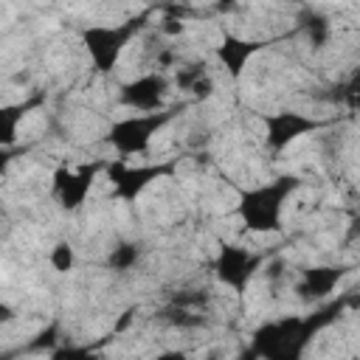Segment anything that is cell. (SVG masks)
<instances>
[{"label":"cell","mask_w":360,"mask_h":360,"mask_svg":"<svg viewBox=\"0 0 360 360\" xmlns=\"http://www.w3.org/2000/svg\"><path fill=\"white\" fill-rule=\"evenodd\" d=\"M186 110V104H163L160 110H149V112H138V115H127L121 121H115L107 135L104 143H110L118 155H141L149 149L152 135H158L172 118H177Z\"/></svg>","instance_id":"obj_4"},{"label":"cell","mask_w":360,"mask_h":360,"mask_svg":"<svg viewBox=\"0 0 360 360\" xmlns=\"http://www.w3.org/2000/svg\"><path fill=\"white\" fill-rule=\"evenodd\" d=\"M104 172L112 186V197L124 202H135L155 180L174 172V160H160V163H146V166H127L124 160H115V163H107Z\"/></svg>","instance_id":"obj_5"},{"label":"cell","mask_w":360,"mask_h":360,"mask_svg":"<svg viewBox=\"0 0 360 360\" xmlns=\"http://www.w3.org/2000/svg\"><path fill=\"white\" fill-rule=\"evenodd\" d=\"M346 276L343 267H309L304 270V278L298 284V295L301 298H321V295H329L338 281Z\"/></svg>","instance_id":"obj_11"},{"label":"cell","mask_w":360,"mask_h":360,"mask_svg":"<svg viewBox=\"0 0 360 360\" xmlns=\"http://www.w3.org/2000/svg\"><path fill=\"white\" fill-rule=\"evenodd\" d=\"M146 20H149V14L143 11V14L127 17V20L112 22V25H87L82 31V42H84V48L90 53L93 68L98 73H110L118 65V59L127 51V45L143 31Z\"/></svg>","instance_id":"obj_3"},{"label":"cell","mask_w":360,"mask_h":360,"mask_svg":"<svg viewBox=\"0 0 360 360\" xmlns=\"http://www.w3.org/2000/svg\"><path fill=\"white\" fill-rule=\"evenodd\" d=\"M307 28H309V37H312L315 45H321V42L326 39V31H329V28H326V20H323V17L309 14V17H307Z\"/></svg>","instance_id":"obj_15"},{"label":"cell","mask_w":360,"mask_h":360,"mask_svg":"<svg viewBox=\"0 0 360 360\" xmlns=\"http://www.w3.org/2000/svg\"><path fill=\"white\" fill-rule=\"evenodd\" d=\"M298 188H301V177H295V174H281L270 183L256 186V188H245V191H239L236 214L248 231H259V233L278 231L284 202Z\"/></svg>","instance_id":"obj_2"},{"label":"cell","mask_w":360,"mask_h":360,"mask_svg":"<svg viewBox=\"0 0 360 360\" xmlns=\"http://www.w3.org/2000/svg\"><path fill=\"white\" fill-rule=\"evenodd\" d=\"M340 309H343V301H329L304 318L290 315V318L264 323L253 335V352L264 357H298L309 346V340L340 315Z\"/></svg>","instance_id":"obj_1"},{"label":"cell","mask_w":360,"mask_h":360,"mask_svg":"<svg viewBox=\"0 0 360 360\" xmlns=\"http://www.w3.org/2000/svg\"><path fill=\"white\" fill-rule=\"evenodd\" d=\"M200 76H205V65H191V70H180V73H177V84H180L183 90H188Z\"/></svg>","instance_id":"obj_16"},{"label":"cell","mask_w":360,"mask_h":360,"mask_svg":"<svg viewBox=\"0 0 360 360\" xmlns=\"http://www.w3.org/2000/svg\"><path fill=\"white\" fill-rule=\"evenodd\" d=\"M262 264V256L242 248V245H222L219 253H217V262H214V270H217V278L231 287L233 292H245L253 273L259 270Z\"/></svg>","instance_id":"obj_7"},{"label":"cell","mask_w":360,"mask_h":360,"mask_svg":"<svg viewBox=\"0 0 360 360\" xmlns=\"http://www.w3.org/2000/svg\"><path fill=\"white\" fill-rule=\"evenodd\" d=\"M169 82L160 73H146L138 76L132 82H124L118 90V101L135 112H149V110H160L163 98H166Z\"/></svg>","instance_id":"obj_9"},{"label":"cell","mask_w":360,"mask_h":360,"mask_svg":"<svg viewBox=\"0 0 360 360\" xmlns=\"http://www.w3.org/2000/svg\"><path fill=\"white\" fill-rule=\"evenodd\" d=\"M211 87H214V84H211V79H208V76H200L188 90H194V96H197V98H205V96H211Z\"/></svg>","instance_id":"obj_18"},{"label":"cell","mask_w":360,"mask_h":360,"mask_svg":"<svg viewBox=\"0 0 360 360\" xmlns=\"http://www.w3.org/2000/svg\"><path fill=\"white\" fill-rule=\"evenodd\" d=\"M104 166H107L104 160H93V163H82L76 169H68V166L56 169L53 172V197L59 200V205L65 211L82 208V202L87 200V194H90L98 172H104Z\"/></svg>","instance_id":"obj_6"},{"label":"cell","mask_w":360,"mask_h":360,"mask_svg":"<svg viewBox=\"0 0 360 360\" xmlns=\"http://www.w3.org/2000/svg\"><path fill=\"white\" fill-rule=\"evenodd\" d=\"M138 256H141V250L135 248V245H118L112 253H110V267H115V270H129L135 262H138Z\"/></svg>","instance_id":"obj_13"},{"label":"cell","mask_w":360,"mask_h":360,"mask_svg":"<svg viewBox=\"0 0 360 360\" xmlns=\"http://www.w3.org/2000/svg\"><path fill=\"white\" fill-rule=\"evenodd\" d=\"M73 262H76V253H73V248H70L68 242H59V245L51 250V264H53V270L68 273V270H73Z\"/></svg>","instance_id":"obj_14"},{"label":"cell","mask_w":360,"mask_h":360,"mask_svg":"<svg viewBox=\"0 0 360 360\" xmlns=\"http://www.w3.org/2000/svg\"><path fill=\"white\" fill-rule=\"evenodd\" d=\"M326 121L321 118H309L304 112H292V110H281V112H270L264 115V143L270 152H281L287 149L292 141H298L301 135H309L315 129H323Z\"/></svg>","instance_id":"obj_8"},{"label":"cell","mask_w":360,"mask_h":360,"mask_svg":"<svg viewBox=\"0 0 360 360\" xmlns=\"http://www.w3.org/2000/svg\"><path fill=\"white\" fill-rule=\"evenodd\" d=\"M14 318V309L11 307H6V304H0V321L6 323V321H11Z\"/></svg>","instance_id":"obj_19"},{"label":"cell","mask_w":360,"mask_h":360,"mask_svg":"<svg viewBox=\"0 0 360 360\" xmlns=\"http://www.w3.org/2000/svg\"><path fill=\"white\" fill-rule=\"evenodd\" d=\"M39 101L42 96L14 101V104H0V146H17V127L34 107H39Z\"/></svg>","instance_id":"obj_12"},{"label":"cell","mask_w":360,"mask_h":360,"mask_svg":"<svg viewBox=\"0 0 360 360\" xmlns=\"http://www.w3.org/2000/svg\"><path fill=\"white\" fill-rule=\"evenodd\" d=\"M20 152L22 149H17V146H0V177L8 172V166L14 163V158H20Z\"/></svg>","instance_id":"obj_17"},{"label":"cell","mask_w":360,"mask_h":360,"mask_svg":"<svg viewBox=\"0 0 360 360\" xmlns=\"http://www.w3.org/2000/svg\"><path fill=\"white\" fill-rule=\"evenodd\" d=\"M267 45H270V42H264V39H242V37L225 34L222 42L217 45V56H219V62L228 68V76H231V79H239L242 70H245V65H248V59L256 56L259 51H264Z\"/></svg>","instance_id":"obj_10"}]
</instances>
